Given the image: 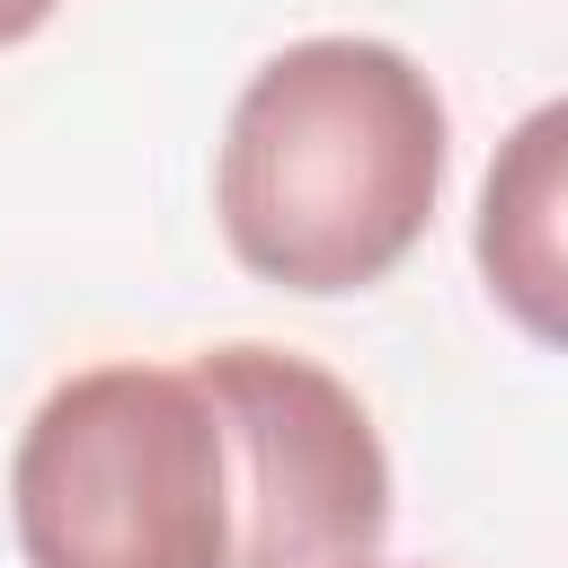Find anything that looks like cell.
<instances>
[{"label":"cell","instance_id":"obj_2","mask_svg":"<svg viewBox=\"0 0 568 568\" xmlns=\"http://www.w3.org/2000/svg\"><path fill=\"white\" fill-rule=\"evenodd\" d=\"M27 568H231V435L195 364H89L9 462Z\"/></svg>","mask_w":568,"mask_h":568},{"label":"cell","instance_id":"obj_6","mask_svg":"<svg viewBox=\"0 0 568 568\" xmlns=\"http://www.w3.org/2000/svg\"><path fill=\"white\" fill-rule=\"evenodd\" d=\"M373 568H382V559H373Z\"/></svg>","mask_w":568,"mask_h":568},{"label":"cell","instance_id":"obj_5","mask_svg":"<svg viewBox=\"0 0 568 568\" xmlns=\"http://www.w3.org/2000/svg\"><path fill=\"white\" fill-rule=\"evenodd\" d=\"M53 18V0H0V44H18V36H36Z\"/></svg>","mask_w":568,"mask_h":568},{"label":"cell","instance_id":"obj_3","mask_svg":"<svg viewBox=\"0 0 568 568\" xmlns=\"http://www.w3.org/2000/svg\"><path fill=\"white\" fill-rule=\"evenodd\" d=\"M195 382L231 435V568H373L390 462L364 399L284 346H213Z\"/></svg>","mask_w":568,"mask_h":568},{"label":"cell","instance_id":"obj_1","mask_svg":"<svg viewBox=\"0 0 568 568\" xmlns=\"http://www.w3.org/2000/svg\"><path fill=\"white\" fill-rule=\"evenodd\" d=\"M444 98L373 36H302L248 71L222 124V240L284 293L382 284L435 222Z\"/></svg>","mask_w":568,"mask_h":568},{"label":"cell","instance_id":"obj_4","mask_svg":"<svg viewBox=\"0 0 568 568\" xmlns=\"http://www.w3.org/2000/svg\"><path fill=\"white\" fill-rule=\"evenodd\" d=\"M559 142H568V115L559 106H532L515 124V142L497 151L488 186H479V266H488V293L541 337L559 346L568 328V266H559Z\"/></svg>","mask_w":568,"mask_h":568}]
</instances>
